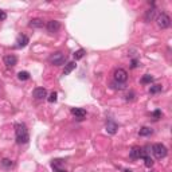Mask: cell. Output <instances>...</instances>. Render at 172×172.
<instances>
[{
    "label": "cell",
    "instance_id": "6da1fadb",
    "mask_svg": "<svg viewBox=\"0 0 172 172\" xmlns=\"http://www.w3.org/2000/svg\"><path fill=\"white\" fill-rule=\"evenodd\" d=\"M15 137H16L18 144H27L30 141L29 129H27V126L24 124L22 123L15 124Z\"/></svg>",
    "mask_w": 172,
    "mask_h": 172
},
{
    "label": "cell",
    "instance_id": "7a4b0ae2",
    "mask_svg": "<svg viewBox=\"0 0 172 172\" xmlns=\"http://www.w3.org/2000/svg\"><path fill=\"white\" fill-rule=\"evenodd\" d=\"M151 149H152L153 156H155L156 159H159V160H161V159L167 157V155H168V149H167V147H165L164 144H161V143L153 144Z\"/></svg>",
    "mask_w": 172,
    "mask_h": 172
},
{
    "label": "cell",
    "instance_id": "3957f363",
    "mask_svg": "<svg viewBox=\"0 0 172 172\" xmlns=\"http://www.w3.org/2000/svg\"><path fill=\"white\" fill-rule=\"evenodd\" d=\"M66 61L67 57L62 51H55L49 57V62L51 65H54V66H62V65L66 63Z\"/></svg>",
    "mask_w": 172,
    "mask_h": 172
},
{
    "label": "cell",
    "instance_id": "277c9868",
    "mask_svg": "<svg viewBox=\"0 0 172 172\" xmlns=\"http://www.w3.org/2000/svg\"><path fill=\"white\" fill-rule=\"evenodd\" d=\"M156 22H157V26L160 27V29H163V30L168 29V27L171 26V18L168 16L165 12H161V14L156 18Z\"/></svg>",
    "mask_w": 172,
    "mask_h": 172
},
{
    "label": "cell",
    "instance_id": "5b68a950",
    "mask_svg": "<svg viewBox=\"0 0 172 172\" xmlns=\"http://www.w3.org/2000/svg\"><path fill=\"white\" fill-rule=\"evenodd\" d=\"M113 78H114V82L125 83V82H126V79H128L126 70H124V69H116L114 74H113Z\"/></svg>",
    "mask_w": 172,
    "mask_h": 172
},
{
    "label": "cell",
    "instance_id": "8992f818",
    "mask_svg": "<svg viewBox=\"0 0 172 172\" xmlns=\"http://www.w3.org/2000/svg\"><path fill=\"white\" fill-rule=\"evenodd\" d=\"M46 29H47L50 34H55L61 30V23H59L58 20H50V22H47V24H46Z\"/></svg>",
    "mask_w": 172,
    "mask_h": 172
},
{
    "label": "cell",
    "instance_id": "52a82bcc",
    "mask_svg": "<svg viewBox=\"0 0 172 172\" xmlns=\"http://www.w3.org/2000/svg\"><path fill=\"white\" fill-rule=\"evenodd\" d=\"M29 42H30V39H29V36L27 35H24V34H20L19 36H18V39H16V45H15V49H23V47H26L27 45H29Z\"/></svg>",
    "mask_w": 172,
    "mask_h": 172
},
{
    "label": "cell",
    "instance_id": "ba28073f",
    "mask_svg": "<svg viewBox=\"0 0 172 172\" xmlns=\"http://www.w3.org/2000/svg\"><path fill=\"white\" fill-rule=\"evenodd\" d=\"M129 156L130 159H133V160H136V159H143L144 156V152H143V148H140V147H133L132 149H130L129 152Z\"/></svg>",
    "mask_w": 172,
    "mask_h": 172
},
{
    "label": "cell",
    "instance_id": "9c48e42d",
    "mask_svg": "<svg viewBox=\"0 0 172 172\" xmlns=\"http://www.w3.org/2000/svg\"><path fill=\"white\" fill-rule=\"evenodd\" d=\"M16 63H18V58H16V55H14V54H8V55H5V57H4V65H5L7 67H14Z\"/></svg>",
    "mask_w": 172,
    "mask_h": 172
},
{
    "label": "cell",
    "instance_id": "30bf717a",
    "mask_svg": "<svg viewBox=\"0 0 172 172\" xmlns=\"http://www.w3.org/2000/svg\"><path fill=\"white\" fill-rule=\"evenodd\" d=\"M32 96L35 97L36 99H43L47 97V90H46L45 87H36V89H34Z\"/></svg>",
    "mask_w": 172,
    "mask_h": 172
},
{
    "label": "cell",
    "instance_id": "8fae6325",
    "mask_svg": "<svg viewBox=\"0 0 172 172\" xmlns=\"http://www.w3.org/2000/svg\"><path fill=\"white\" fill-rule=\"evenodd\" d=\"M105 128H106V132H108L109 134H114L118 129V125H117V123H114L113 120L109 118V120L106 121V126Z\"/></svg>",
    "mask_w": 172,
    "mask_h": 172
},
{
    "label": "cell",
    "instance_id": "7c38bea8",
    "mask_svg": "<svg viewBox=\"0 0 172 172\" xmlns=\"http://www.w3.org/2000/svg\"><path fill=\"white\" fill-rule=\"evenodd\" d=\"M156 18V8H155V5L153 7H151L149 10H147L145 11V15H144V20L147 22V23H149V22H152L153 19Z\"/></svg>",
    "mask_w": 172,
    "mask_h": 172
},
{
    "label": "cell",
    "instance_id": "4fadbf2b",
    "mask_svg": "<svg viewBox=\"0 0 172 172\" xmlns=\"http://www.w3.org/2000/svg\"><path fill=\"white\" fill-rule=\"evenodd\" d=\"M71 114L76 116L77 120H83L86 117V110L85 109H81V108H73L71 109Z\"/></svg>",
    "mask_w": 172,
    "mask_h": 172
},
{
    "label": "cell",
    "instance_id": "5bb4252c",
    "mask_svg": "<svg viewBox=\"0 0 172 172\" xmlns=\"http://www.w3.org/2000/svg\"><path fill=\"white\" fill-rule=\"evenodd\" d=\"M29 26L31 29H42L45 26V22H43V19H40V18H34V19H31L29 22Z\"/></svg>",
    "mask_w": 172,
    "mask_h": 172
},
{
    "label": "cell",
    "instance_id": "9a60e30c",
    "mask_svg": "<svg viewBox=\"0 0 172 172\" xmlns=\"http://www.w3.org/2000/svg\"><path fill=\"white\" fill-rule=\"evenodd\" d=\"M76 67H77L76 62H69V63H66L65 65V69H63V76H69Z\"/></svg>",
    "mask_w": 172,
    "mask_h": 172
},
{
    "label": "cell",
    "instance_id": "2e32d148",
    "mask_svg": "<svg viewBox=\"0 0 172 172\" xmlns=\"http://www.w3.org/2000/svg\"><path fill=\"white\" fill-rule=\"evenodd\" d=\"M152 133H153V130L148 126H143V128H140V130H139L140 136H151Z\"/></svg>",
    "mask_w": 172,
    "mask_h": 172
},
{
    "label": "cell",
    "instance_id": "e0dca14e",
    "mask_svg": "<svg viewBox=\"0 0 172 172\" xmlns=\"http://www.w3.org/2000/svg\"><path fill=\"white\" fill-rule=\"evenodd\" d=\"M65 163H66L65 160H61V159H55V160L51 161V167H52V168H63Z\"/></svg>",
    "mask_w": 172,
    "mask_h": 172
},
{
    "label": "cell",
    "instance_id": "ac0fdd59",
    "mask_svg": "<svg viewBox=\"0 0 172 172\" xmlns=\"http://www.w3.org/2000/svg\"><path fill=\"white\" fill-rule=\"evenodd\" d=\"M30 73L29 71H19L18 73V79L19 81H29L30 79Z\"/></svg>",
    "mask_w": 172,
    "mask_h": 172
},
{
    "label": "cell",
    "instance_id": "d6986e66",
    "mask_svg": "<svg viewBox=\"0 0 172 172\" xmlns=\"http://www.w3.org/2000/svg\"><path fill=\"white\" fill-rule=\"evenodd\" d=\"M161 90H163V86L159 85V83L152 85L151 87H149V93H151V94H157V93H160Z\"/></svg>",
    "mask_w": 172,
    "mask_h": 172
},
{
    "label": "cell",
    "instance_id": "ffe728a7",
    "mask_svg": "<svg viewBox=\"0 0 172 172\" xmlns=\"http://www.w3.org/2000/svg\"><path fill=\"white\" fill-rule=\"evenodd\" d=\"M143 159H144V164H145V167H148V168H151L152 165H153V159L149 155H145V156H143Z\"/></svg>",
    "mask_w": 172,
    "mask_h": 172
},
{
    "label": "cell",
    "instance_id": "44dd1931",
    "mask_svg": "<svg viewBox=\"0 0 172 172\" xmlns=\"http://www.w3.org/2000/svg\"><path fill=\"white\" fill-rule=\"evenodd\" d=\"M85 54H86L85 50H83V49H79V50H77V51L74 52L73 55H74V58H76V61H77V59H81V58L85 57Z\"/></svg>",
    "mask_w": 172,
    "mask_h": 172
},
{
    "label": "cell",
    "instance_id": "7402d4cb",
    "mask_svg": "<svg viewBox=\"0 0 172 172\" xmlns=\"http://www.w3.org/2000/svg\"><path fill=\"white\" fill-rule=\"evenodd\" d=\"M153 82V77L151 76V74H145L143 78H141V83H144V85H147V83H152Z\"/></svg>",
    "mask_w": 172,
    "mask_h": 172
},
{
    "label": "cell",
    "instance_id": "603a6c76",
    "mask_svg": "<svg viewBox=\"0 0 172 172\" xmlns=\"http://www.w3.org/2000/svg\"><path fill=\"white\" fill-rule=\"evenodd\" d=\"M2 165H3V167H5V168H11L12 165H14V161L10 160V159H3Z\"/></svg>",
    "mask_w": 172,
    "mask_h": 172
},
{
    "label": "cell",
    "instance_id": "cb8c5ba5",
    "mask_svg": "<svg viewBox=\"0 0 172 172\" xmlns=\"http://www.w3.org/2000/svg\"><path fill=\"white\" fill-rule=\"evenodd\" d=\"M57 99H58V94H57V92H52L51 94H50L49 97H47V101L49 102H57Z\"/></svg>",
    "mask_w": 172,
    "mask_h": 172
},
{
    "label": "cell",
    "instance_id": "d4e9b609",
    "mask_svg": "<svg viewBox=\"0 0 172 172\" xmlns=\"http://www.w3.org/2000/svg\"><path fill=\"white\" fill-rule=\"evenodd\" d=\"M161 116H163L161 110H159V109H156V110L152 113V118H153V120H155V121H157L159 118H161Z\"/></svg>",
    "mask_w": 172,
    "mask_h": 172
},
{
    "label": "cell",
    "instance_id": "484cf974",
    "mask_svg": "<svg viewBox=\"0 0 172 172\" xmlns=\"http://www.w3.org/2000/svg\"><path fill=\"white\" fill-rule=\"evenodd\" d=\"M112 86H113V89H117V90L125 89V83H120V82H113L112 83Z\"/></svg>",
    "mask_w": 172,
    "mask_h": 172
},
{
    "label": "cell",
    "instance_id": "4316f807",
    "mask_svg": "<svg viewBox=\"0 0 172 172\" xmlns=\"http://www.w3.org/2000/svg\"><path fill=\"white\" fill-rule=\"evenodd\" d=\"M139 65H140V61H139V59H136V58L132 59V62H130V67H132V69H136Z\"/></svg>",
    "mask_w": 172,
    "mask_h": 172
},
{
    "label": "cell",
    "instance_id": "83f0119b",
    "mask_svg": "<svg viewBox=\"0 0 172 172\" xmlns=\"http://www.w3.org/2000/svg\"><path fill=\"white\" fill-rule=\"evenodd\" d=\"M133 98H134V93L130 92V93H128V94H126V98H125V99H126V101H132Z\"/></svg>",
    "mask_w": 172,
    "mask_h": 172
},
{
    "label": "cell",
    "instance_id": "f1b7e54d",
    "mask_svg": "<svg viewBox=\"0 0 172 172\" xmlns=\"http://www.w3.org/2000/svg\"><path fill=\"white\" fill-rule=\"evenodd\" d=\"M5 18H7V14H5L4 11H2V10H0V20H4Z\"/></svg>",
    "mask_w": 172,
    "mask_h": 172
},
{
    "label": "cell",
    "instance_id": "f546056e",
    "mask_svg": "<svg viewBox=\"0 0 172 172\" xmlns=\"http://www.w3.org/2000/svg\"><path fill=\"white\" fill-rule=\"evenodd\" d=\"M54 172H66V170H63V168H52Z\"/></svg>",
    "mask_w": 172,
    "mask_h": 172
},
{
    "label": "cell",
    "instance_id": "4dcf8cb0",
    "mask_svg": "<svg viewBox=\"0 0 172 172\" xmlns=\"http://www.w3.org/2000/svg\"><path fill=\"white\" fill-rule=\"evenodd\" d=\"M125 172H132V171H129V170H125Z\"/></svg>",
    "mask_w": 172,
    "mask_h": 172
}]
</instances>
